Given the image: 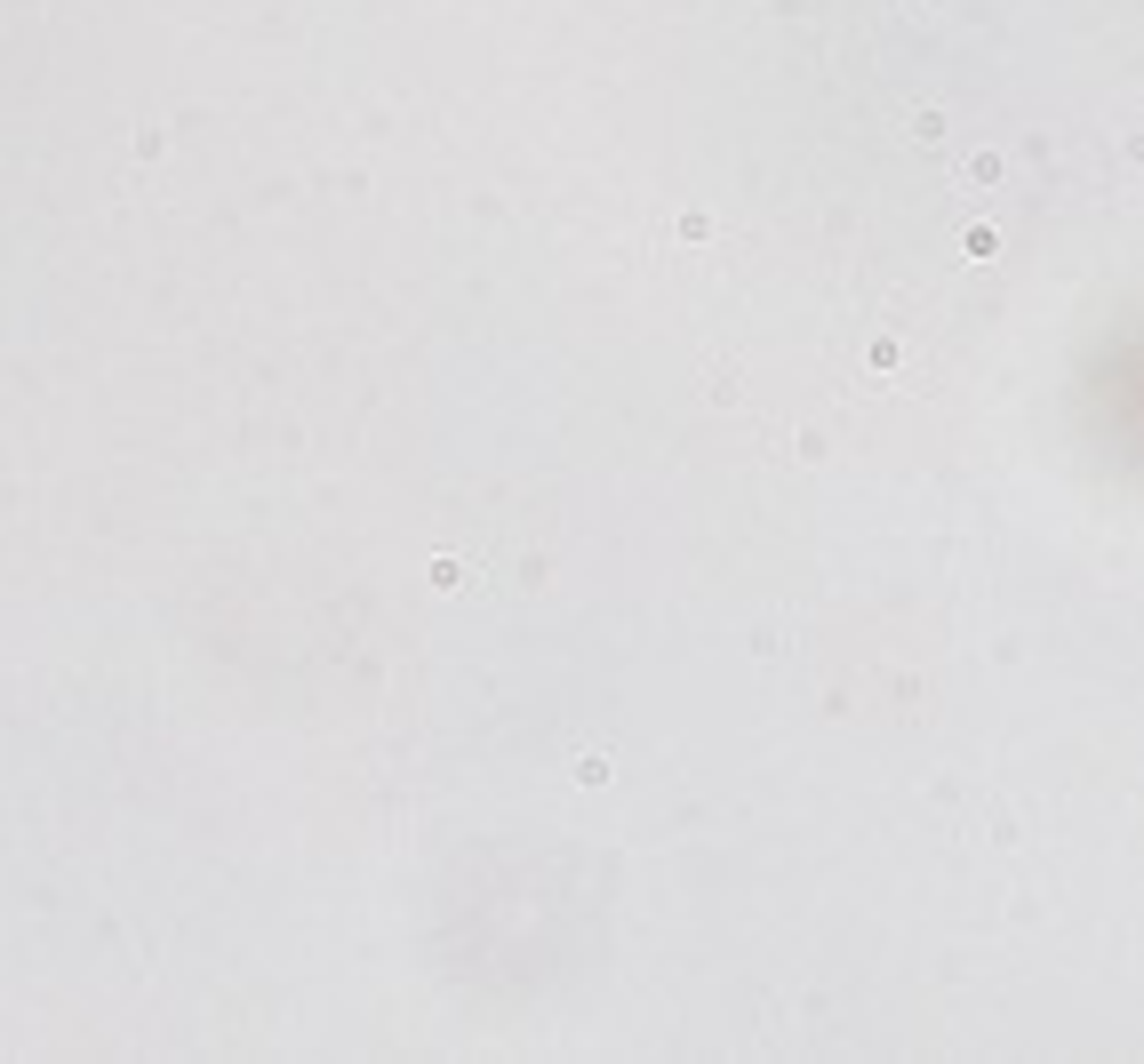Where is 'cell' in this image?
I'll return each instance as SVG.
<instances>
[{
  "instance_id": "3957f363",
  "label": "cell",
  "mask_w": 1144,
  "mask_h": 1064,
  "mask_svg": "<svg viewBox=\"0 0 1144 1064\" xmlns=\"http://www.w3.org/2000/svg\"><path fill=\"white\" fill-rule=\"evenodd\" d=\"M1008 176V160L1001 152H969V184H1001Z\"/></svg>"
},
{
  "instance_id": "7a4b0ae2",
  "label": "cell",
  "mask_w": 1144,
  "mask_h": 1064,
  "mask_svg": "<svg viewBox=\"0 0 1144 1064\" xmlns=\"http://www.w3.org/2000/svg\"><path fill=\"white\" fill-rule=\"evenodd\" d=\"M945 129H953V121H945L937 105H921V113H913V144H929V152H937V144H945Z\"/></svg>"
},
{
  "instance_id": "277c9868",
  "label": "cell",
  "mask_w": 1144,
  "mask_h": 1064,
  "mask_svg": "<svg viewBox=\"0 0 1144 1064\" xmlns=\"http://www.w3.org/2000/svg\"><path fill=\"white\" fill-rule=\"evenodd\" d=\"M1120 160H1136V168H1144V129H1136V136H1120Z\"/></svg>"
},
{
  "instance_id": "6da1fadb",
  "label": "cell",
  "mask_w": 1144,
  "mask_h": 1064,
  "mask_svg": "<svg viewBox=\"0 0 1144 1064\" xmlns=\"http://www.w3.org/2000/svg\"><path fill=\"white\" fill-rule=\"evenodd\" d=\"M865 369H873V377H897V369H905V345H897V337H873V345H865Z\"/></svg>"
}]
</instances>
